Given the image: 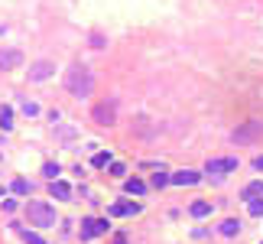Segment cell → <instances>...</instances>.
Instances as JSON below:
<instances>
[{"instance_id":"1","label":"cell","mask_w":263,"mask_h":244,"mask_svg":"<svg viewBox=\"0 0 263 244\" xmlns=\"http://www.w3.org/2000/svg\"><path fill=\"white\" fill-rule=\"evenodd\" d=\"M65 92L75 95V98H88L94 92V75L88 65H81V62H75L72 68H65Z\"/></svg>"},{"instance_id":"2","label":"cell","mask_w":263,"mask_h":244,"mask_svg":"<svg viewBox=\"0 0 263 244\" xmlns=\"http://www.w3.org/2000/svg\"><path fill=\"white\" fill-rule=\"evenodd\" d=\"M26 218H30V225L36 228H52L55 225V208L49 205V202H30L26 205Z\"/></svg>"},{"instance_id":"3","label":"cell","mask_w":263,"mask_h":244,"mask_svg":"<svg viewBox=\"0 0 263 244\" xmlns=\"http://www.w3.org/2000/svg\"><path fill=\"white\" fill-rule=\"evenodd\" d=\"M91 117L101 124V127H110V124L117 121V101H98L91 111Z\"/></svg>"},{"instance_id":"4","label":"cell","mask_w":263,"mask_h":244,"mask_svg":"<svg viewBox=\"0 0 263 244\" xmlns=\"http://www.w3.org/2000/svg\"><path fill=\"white\" fill-rule=\"evenodd\" d=\"M263 137V121H247L244 127L234 130V143H253Z\"/></svg>"},{"instance_id":"5","label":"cell","mask_w":263,"mask_h":244,"mask_svg":"<svg viewBox=\"0 0 263 244\" xmlns=\"http://www.w3.org/2000/svg\"><path fill=\"white\" fill-rule=\"evenodd\" d=\"M107 218H85L81 221V241H91L98 234H107Z\"/></svg>"},{"instance_id":"6","label":"cell","mask_w":263,"mask_h":244,"mask_svg":"<svg viewBox=\"0 0 263 244\" xmlns=\"http://www.w3.org/2000/svg\"><path fill=\"white\" fill-rule=\"evenodd\" d=\"M208 173H234L237 170V156H221V159H208L205 166Z\"/></svg>"},{"instance_id":"7","label":"cell","mask_w":263,"mask_h":244,"mask_svg":"<svg viewBox=\"0 0 263 244\" xmlns=\"http://www.w3.org/2000/svg\"><path fill=\"white\" fill-rule=\"evenodd\" d=\"M20 65H23L20 49H0V68H20Z\"/></svg>"},{"instance_id":"8","label":"cell","mask_w":263,"mask_h":244,"mask_svg":"<svg viewBox=\"0 0 263 244\" xmlns=\"http://www.w3.org/2000/svg\"><path fill=\"white\" fill-rule=\"evenodd\" d=\"M110 218H123V215H140V205L137 202H114V205L107 208Z\"/></svg>"},{"instance_id":"9","label":"cell","mask_w":263,"mask_h":244,"mask_svg":"<svg viewBox=\"0 0 263 244\" xmlns=\"http://www.w3.org/2000/svg\"><path fill=\"white\" fill-rule=\"evenodd\" d=\"M55 72V65H52V62H36V65H33L30 68V82H46V78H49V75Z\"/></svg>"},{"instance_id":"10","label":"cell","mask_w":263,"mask_h":244,"mask_svg":"<svg viewBox=\"0 0 263 244\" xmlns=\"http://www.w3.org/2000/svg\"><path fill=\"white\" fill-rule=\"evenodd\" d=\"M198 179H202V173H195V170H179V173H172L169 183H176V186H195Z\"/></svg>"},{"instance_id":"11","label":"cell","mask_w":263,"mask_h":244,"mask_svg":"<svg viewBox=\"0 0 263 244\" xmlns=\"http://www.w3.org/2000/svg\"><path fill=\"white\" fill-rule=\"evenodd\" d=\"M240 199L253 202V199H263V179H253V183L244 186V192H240Z\"/></svg>"},{"instance_id":"12","label":"cell","mask_w":263,"mask_h":244,"mask_svg":"<svg viewBox=\"0 0 263 244\" xmlns=\"http://www.w3.org/2000/svg\"><path fill=\"white\" fill-rule=\"evenodd\" d=\"M218 231L224 234V238H234V234L240 231V221H237V218H224V221H221V228H218Z\"/></svg>"},{"instance_id":"13","label":"cell","mask_w":263,"mask_h":244,"mask_svg":"<svg viewBox=\"0 0 263 244\" xmlns=\"http://www.w3.org/2000/svg\"><path fill=\"white\" fill-rule=\"evenodd\" d=\"M52 195L55 199H68V195H72V186L62 183V179H52Z\"/></svg>"},{"instance_id":"14","label":"cell","mask_w":263,"mask_h":244,"mask_svg":"<svg viewBox=\"0 0 263 244\" xmlns=\"http://www.w3.org/2000/svg\"><path fill=\"white\" fill-rule=\"evenodd\" d=\"M195 218H205V215H211V202H192V208H189Z\"/></svg>"},{"instance_id":"15","label":"cell","mask_w":263,"mask_h":244,"mask_svg":"<svg viewBox=\"0 0 263 244\" xmlns=\"http://www.w3.org/2000/svg\"><path fill=\"white\" fill-rule=\"evenodd\" d=\"M123 189H127L130 195H143V192H147V183H140V179H127Z\"/></svg>"},{"instance_id":"16","label":"cell","mask_w":263,"mask_h":244,"mask_svg":"<svg viewBox=\"0 0 263 244\" xmlns=\"http://www.w3.org/2000/svg\"><path fill=\"white\" fill-rule=\"evenodd\" d=\"M169 173H166V170H156L153 173V179H150V183H153V189H163V186H169Z\"/></svg>"},{"instance_id":"17","label":"cell","mask_w":263,"mask_h":244,"mask_svg":"<svg viewBox=\"0 0 263 244\" xmlns=\"http://www.w3.org/2000/svg\"><path fill=\"white\" fill-rule=\"evenodd\" d=\"M0 127H4V130L13 127V108H7V104L0 108Z\"/></svg>"},{"instance_id":"18","label":"cell","mask_w":263,"mask_h":244,"mask_svg":"<svg viewBox=\"0 0 263 244\" xmlns=\"http://www.w3.org/2000/svg\"><path fill=\"white\" fill-rule=\"evenodd\" d=\"M10 189L17 192V195H30V192H33V186L26 183V179H13V186H10Z\"/></svg>"},{"instance_id":"19","label":"cell","mask_w":263,"mask_h":244,"mask_svg":"<svg viewBox=\"0 0 263 244\" xmlns=\"http://www.w3.org/2000/svg\"><path fill=\"white\" fill-rule=\"evenodd\" d=\"M91 166H98V170H104V166H110V153H94V159H91Z\"/></svg>"},{"instance_id":"20","label":"cell","mask_w":263,"mask_h":244,"mask_svg":"<svg viewBox=\"0 0 263 244\" xmlns=\"http://www.w3.org/2000/svg\"><path fill=\"white\" fill-rule=\"evenodd\" d=\"M43 173H46L49 179H59V173H62V170H59V163H46V166H43Z\"/></svg>"},{"instance_id":"21","label":"cell","mask_w":263,"mask_h":244,"mask_svg":"<svg viewBox=\"0 0 263 244\" xmlns=\"http://www.w3.org/2000/svg\"><path fill=\"white\" fill-rule=\"evenodd\" d=\"M247 212H250V215H263V199H253V202H247Z\"/></svg>"},{"instance_id":"22","label":"cell","mask_w":263,"mask_h":244,"mask_svg":"<svg viewBox=\"0 0 263 244\" xmlns=\"http://www.w3.org/2000/svg\"><path fill=\"white\" fill-rule=\"evenodd\" d=\"M110 176H114V179H123V176H127L123 163H110Z\"/></svg>"},{"instance_id":"23","label":"cell","mask_w":263,"mask_h":244,"mask_svg":"<svg viewBox=\"0 0 263 244\" xmlns=\"http://www.w3.org/2000/svg\"><path fill=\"white\" fill-rule=\"evenodd\" d=\"M23 241H26V244H46L36 231H23Z\"/></svg>"},{"instance_id":"24","label":"cell","mask_w":263,"mask_h":244,"mask_svg":"<svg viewBox=\"0 0 263 244\" xmlns=\"http://www.w3.org/2000/svg\"><path fill=\"white\" fill-rule=\"evenodd\" d=\"M23 111H26L30 117H36V114H39V104H36V101H23Z\"/></svg>"},{"instance_id":"25","label":"cell","mask_w":263,"mask_h":244,"mask_svg":"<svg viewBox=\"0 0 263 244\" xmlns=\"http://www.w3.org/2000/svg\"><path fill=\"white\" fill-rule=\"evenodd\" d=\"M137 130H140V134H150V117H137Z\"/></svg>"},{"instance_id":"26","label":"cell","mask_w":263,"mask_h":244,"mask_svg":"<svg viewBox=\"0 0 263 244\" xmlns=\"http://www.w3.org/2000/svg\"><path fill=\"white\" fill-rule=\"evenodd\" d=\"M91 46L101 49V46H104V36H101V33H91Z\"/></svg>"},{"instance_id":"27","label":"cell","mask_w":263,"mask_h":244,"mask_svg":"<svg viewBox=\"0 0 263 244\" xmlns=\"http://www.w3.org/2000/svg\"><path fill=\"white\" fill-rule=\"evenodd\" d=\"M253 170H263V156H257V159H253Z\"/></svg>"},{"instance_id":"28","label":"cell","mask_w":263,"mask_h":244,"mask_svg":"<svg viewBox=\"0 0 263 244\" xmlns=\"http://www.w3.org/2000/svg\"><path fill=\"white\" fill-rule=\"evenodd\" d=\"M110 244H127V238H123V234H117V238L110 241Z\"/></svg>"},{"instance_id":"29","label":"cell","mask_w":263,"mask_h":244,"mask_svg":"<svg viewBox=\"0 0 263 244\" xmlns=\"http://www.w3.org/2000/svg\"><path fill=\"white\" fill-rule=\"evenodd\" d=\"M0 192H4V189H0Z\"/></svg>"}]
</instances>
